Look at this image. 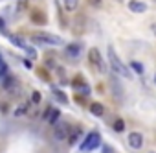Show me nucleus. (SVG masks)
<instances>
[{"label": "nucleus", "instance_id": "nucleus-7", "mask_svg": "<svg viewBox=\"0 0 156 153\" xmlns=\"http://www.w3.org/2000/svg\"><path fill=\"white\" fill-rule=\"evenodd\" d=\"M129 8H130V11H134V13H143V11L147 9V4H145V2H140V0H130Z\"/></svg>", "mask_w": 156, "mask_h": 153}, {"label": "nucleus", "instance_id": "nucleus-3", "mask_svg": "<svg viewBox=\"0 0 156 153\" xmlns=\"http://www.w3.org/2000/svg\"><path fill=\"white\" fill-rule=\"evenodd\" d=\"M53 136L55 140H66L70 136V125L66 122H57L53 127Z\"/></svg>", "mask_w": 156, "mask_h": 153}, {"label": "nucleus", "instance_id": "nucleus-19", "mask_svg": "<svg viewBox=\"0 0 156 153\" xmlns=\"http://www.w3.org/2000/svg\"><path fill=\"white\" fill-rule=\"evenodd\" d=\"M88 4H90V6H99L101 0H88Z\"/></svg>", "mask_w": 156, "mask_h": 153}, {"label": "nucleus", "instance_id": "nucleus-12", "mask_svg": "<svg viewBox=\"0 0 156 153\" xmlns=\"http://www.w3.org/2000/svg\"><path fill=\"white\" fill-rule=\"evenodd\" d=\"M57 120H59V109H53V107H51V109H50V116H48V122L53 125Z\"/></svg>", "mask_w": 156, "mask_h": 153}, {"label": "nucleus", "instance_id": "nucleus-20", "mask_svg": "<svg viewBox=\"0 0 156 153\" xmlns=\"http://www.w3.org/2000/svg\"><path fill=\"white\" fill-rule=\"evenodd\" d=\"M0 32H4V21L0 19Z\"/></svg>", "mask_w": 156, "mask_h": 153}, {"label": "nucleus", "instance_id": "nucleus-1", "mask_svg": "<svg viewBox=\"0 0 156 153\" xmlns=\"http://www.w3.org/2000/svg\"><path fill=\"white\" fill-rule=\"evenodd\" d=\"M108 59H110V66L114 68L116 74H119L121 78H130V70L121 63V59L116 55V52H114L112 46H108Z\"/></svg>", "mask_w": 156, "mask_h": 153}, {"label": "nucleus", "instance_id": "nucleus-18", "mask_svg": "<svg viewBox=\"0 0 156 153\" xmlns=\"http://www.w3.org/2000/svg\"><path fill=\"white\" fill-rule=\"evenodd\" d=\"M103 153H116V151H114L110 146H105V147H103Z\"/></svg>", "mask_w": 156, "mask_h": 153}, {"label": "nucleus", "instance_id": "nucleus-17", "mask_svg": "<svg viewBox=\"0 0 156 153\" xmlns=\"http://www.w3.org/2000/svg\"><path fill=\"white\" fill-rule=\"evenodd\" d=\"M26 111H28V105H20V107L17 109V113H15V114H17V116H20V114H24Z\"/></svg>", "mask_w": 156, "mask_h": 153}, {"label": "nucleus", "instance_id": "nucleus-11", "mask_svg": "<svg viewBox=\"0 0 156 153\" xmlns=\"http://www.w3.org/2000/svg\"><path fill=\"white\" fill-rule=\"evenodd\" d=\"M77 4H79V0H64L66 11H75L77 9Z\"/></svg>", "mask_w": 156, "mask_h": 153}, {"label": "nucleus", "instance_id": "nucleus-9", "mask_svg": "<svg viewBox=\"0 0 156 153\" xmlns=\"http://www.w3.org/2000/svg\"><path fill=\"white\" fill-rule=\"evenodd\" d=\"M90 113H92V114H96V116H103V114H105V107H103L101 103L94 102V103L90 105Z\"/></svg>", "mask_w": 156, "mask_h": 153}, {"label": "nucleus", "instance_id": "nucleus-15", "mask_svg": "<svg viewBox=\"0 0 156 153\" xmlns=\"http://www.w3.org/2000/svg\"><path fill=\"white\" fill-rule=\"evenodd\" d=\"M130 68H134L138 74H143V66H141L138 61H132V63H130Z\"/></svg>", "mask_w": 156, "mask_h": 153}, {"label": "nucleus", "instance_id": "nucleus-21", "mask_svg": "<svg viewBox=\"0 0 156 153\" xmlns=\"http://www.w3.org/2000/svg\"><path fill=\"white\" fill-rule=\"evenodd\" d=\"M152 32H154V35H156V24H152Z\"/></svg>", "mask_w": 156, "mask_h": 153}, {"label": "nucleus", "instance_id": "nucleus-6", "mask_svg": "<svg viewBox=\"0 0 156 153\" xmlns=\"http://www.w3.org/2000/svg\"><path fill=\"white\" fill-rule=\"evenodd\" d=\"M129 146L134 147V149H140V147L143 146V136H141V133L132 131V133L129 135Z\"/></svg>", "mask_w": 156, "mask_h": 153}, {"label": "nucleus", "instance_id": "nucleus-16", "mask_svg": "<svg viewBox=\"0 0 156 153\" xmlns=\"http://www.w3.org/2000/svg\"><path fill=\"white\" fill-rule=\"evenodd\" d=\"M41 98H42V96H41V92H37V91L31 94V102H33V103H39V102H41Z\"/></svg>", "mask_w": 156, "mask_h": 153}, {"label": "nucleus", "instance_id": "nucleus-5", "mask_svg": "<svg viewBox=\"0 0 156 153\" xmlns=\"http://www.w3.org/2000/svg\"><path fill=\"white\" fill-rule=\"evenodd\" d=\"M88 59H90V63L94 65V66H98V70H105V65H103V57H101V54H99V50L98 48H90V52H88Z\"/></svg>", "mask_w": 156, "mask_h": 153}, {"label": "nucleus", "instance_id": "nucleus-2", "mask_svg": "<svg viewBox=\"0 0 156 153\" xmlns=\"http://www.w3.org/2000/svg\"><path fill=\"white\" fill-rule=\"evenodd\" d=\"M99 142H101V136H99V133H90V135H87V138H85V142L81 144V149L83 151H92V149H96L98 146H99Z\"/></svg>", "mask_w": 156, "mask_h": 153}, {"label": "nucleus", "instance_id": "nucleus-4", "mask_svg": "<svg viewBox=\"0 0 156 153\" xmlns=\"http://www.w3.org/2000/svg\"><path fill=\"white\" fill-rule=\"evenodd\" d=\"M37 43H44V44H53V46H59L62 44V39H59L57 35H50V33H37L33 37Z\"/></svg>", "mask_w": 156, "mask_h": 153}, {"label": "nucleus", "instance_id": "nucleus-13", "mask_svg": "<svg viewBox=\"0 0 156 153\" xmlns=\"http://www.w3.org/2000/svg\"><path fill=\"white\" fill-rule=\"evenodd\" d=\"M6 76H8V65L4 63V59H2V55H0V78H6Z\"/></svg>", "mask_w": 156, "mask_h": 153}, {"label": "nucleus", "instance_id": "nucleus-8", "mask_svg": "<svg viewBox=\"0 0 156 153\" xmlns=\"http://www.w3.org/2000/svg\"><path fill=\"white\" fill-rule=\"evenodd\" d=\"M66 54L70 55V57H79V54H81V44H68L66 46Z\"/></svg>", "mask_w": 156, "mask_h": 153}, {"label": "nucleus", "instance_id": "nucleus-10", "mask_svg": "<svg viewBox=\"0 0 156 153\" xmlns=\"http://www.w3.org/2000/svg\"><path fill=\"white\" fill-rule=\"evenodd\" d=\"M79 138H81V129L77 127V129H73V131L70 133V136H68V142L73 146V144H77V142H79Z\"/></svg>", "mask_w": 156, "mask_h": 153}, {"label": "nucleus", "instance_id": "nucleus-14", "mask_svg": "<svg viewBox=\"0 0 156 153\" xmlns=\"http://www.w3.org/2000/svg\"><path fill=\"white\" fill-rule=\"evenodd\" d=\"M125 129V122L121 120V118H118L116 122H114V131H118V133H121Z\"/></svg>", "mask_w": 156, "mask_h": 153}]
</instances>
